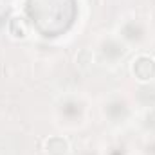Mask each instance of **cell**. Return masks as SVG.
I'll return each mask as SVG.
<instances>
[{
	"mask_svg": "<svg viewBox=\"0 0 155 155\" xmlns=\"http://www.w3.org/2000/svg\"><path fill=\"white\" fill-rule=\"evenodd\" d=\"M101 52H103V56L107 58V60H112V61H116L119 60L124 52H126V49L116 41V40H107L105 43H103V47H101Z\"/></svg>",
	"mask_w": 155,
	"mask_h": 155,
	"instance_id": "cell-5",
	"label": "cell"
},
{
	"mask_svg": "<svg viewBox=\"0 0 155 155\" xmlns=\"http://www.w3.org/2000/svg\"><path fill=\"white\" fill-rule=\"evenodd\" d=\"M25 13L33 27L45 38L65 35L78 16L76 0H25Z\"/></svg>",
	"mask_w": 155,
	"mask_h": 155,
	"instance_id": "cell-1",
	"label": "cell"
},
{
	"mask_svg": "<svg viewBox=\"0 0 155 155\" xmlns=\"http://www.w3.org/2000/svg\"><path fill=\"white\" fill-rule=\"evenodd\" d=\"M134 72L139 79H150L155 74V61L146 56L139 58L137 61H134Z\"/></svg>",
	"mask_w": 155,
	"mask_h": 155,
	"instance_id": "cell-2",
	"label": "cell"
},
{
	"mask_svg": "<svg viewBox=\"0 0 155 155\" xmlns=\"http://www.w3.org/2000/svg\"><path fill=\"white\" fill-rule=\"evenodd\" d=\"M105 114L108 116V119H112L114 123H119V121L126 119V116H128V107H126L124 101H112V103L107 105Z\"/></svg>",
	"mask_w": 155,
	"mask_h": 155,
	"instance_id": "cell-3",
	"label": "cell"
},
{
	"mask_svg": "<svg viewBox=\"0 0 155 155\" xmlns=\"http://www.w3.org/2000/svg\"><path fill=\"white\" fill-rule=\"evenodd\" d=\"M85 155H92V153H85Z\"/></svg>",
	"mask_w": 155,
	"mask_h": 155,
	"instance_id": "cell-8",
	"label": "cell"
},
{
	"mask_svg": "<svg viewBox=\"0 0 155 155\" xmlns=\"http://www.w3.org/2000/svg\"><path fill=\"white\" fill-rule=\"evenodd\" d=\"M121 35H123V38L128 40V41H139V40L144 36V29L137 22H128V24L123 25Z\"/></svg>",
	"mask_w": 155,
	"mask_h": 155,
	"instance_id": "cell-6",
	"label": "cell"
},
{
	"mask_svg": "<svg viewBox=\"0 0 155 155\" xmlns=\"http://www.w3.org/2000/svg\"><path fill=\"white\" fill-rule=\"evenodd\" d=\"M146 153L148 155H155V141H152V143L146 146Z\"/></svg>",
	"mask_w": 155,
	"mask_h": 155,
	"instance_id": "cell-7",
	"label": "cell"
},
{
	"mask_svg": "<svg viewBox=\"0 0 155 155\" xmlns=\"http://www.w3.org/2000/svg\"><path fill=\"white\" fill-rule=\"evenodd\" d=\"M60 114L61 117H65L67 121H78V119H81V114H83V107H81V103H78V101H65L61 107H60Z\"/></svg>",
	"mask_w": 155,
	"mask_h": 155,
	"instance_id": "cell-4",
	"label": "cell"
}]
</instances>
